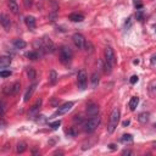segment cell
Returning a JSON list of instances; mask_svg holds the SVG:
<instances>
[{"label": "cell", "mask_w": 156, "mask_h": 156, "mask_svg": "<svg viewBox=\"0 0 156 156\" xmlns=\"http://www.w3.org/2000/svg\"><path fill=\"white\" fill-rule=\"evenodd\" d=\"M61 126V121L59 120V121H55V122H51V123H49V127H50L51 129H57V128H59Z\"/></svg>", "instance_id": "obj_27"}, {"label": "cell", "mask_w": 156, "mask_h": 156, "mask_svg": "<svg viewBox=\"0 0 156 156\" xmlns=\"http://www.w3.org/2000/svg\"><path fill=\"white\" fill-rule=\"evenodd\" d=\"M121 142L125 143V144L133 143V137H132V134H123L122 138H121Z\"/></svg>", "instance_id": "obj_24"}, {"label": "cell", "mask_w": 156, "mask_h": 156, "mask_svg": "<svg viewBox=\"0 0 156 156\" xmlns=\"http://www.w3.org/2000/svg\"><path fill=\"white\" fill-rule=\"evenodd\" d=\"M23 4H24V6H26L27 9H28V7L32 6V0H23Z\"/></svg>", "instance_id": "obj_34"}, {"label": "cell", "mask_w": 156, "mask_h": 156, "mask_svg": "<svg viewBox=\"0 0 156 156\" xmlns=\"http://www.w3.org/2000/svg\"><path fill=\"white\" fill-rule=\"evenodd\" d=\"M122 125H123V127H127V126L129 125V121H128V120H127V121H125V122L122 123Z\"/></svg>", "instance_id": "obj_38"}, {"label": "cell", "mask_w": 156, "mask_h": 156, "mask_svg": "<svg viewBox=\"0 0 156 156\" xmlns=\"http://www.w3.org/2000/svg\"><path fill=\"white\" fill-rule=\"evenodd\" d=\"M72 40H73V43H75V45L78 49H83L84 45H85V39H84V37L82 36L80 33H75V34H73Z\"/></svg>", "instance_id": "obj_8"}, {"label": "cell", "mask_w": 156, "mask_h": 156, "mask_svg": "<svg viewBox=\"0 0 156 156\" xmlns=\"http://www.w3.org/2000/svg\"><path fill=\"white\" fill-rule=\"evenodd\" d=\"M49 82H50L51 84H55L57 82V73L55 70H51L50 72H49Z\"/></svg>", "instance_id": "obj_22"}, {"label": "cell", "mask_w": 156, "mask_h": 156, "mask_svg": "<svg viewBox=\"0 0 156 156\" xmlns=\"http://www.w3.org/2000/svg\"><path fill=\"white\" fill-rule=\"evenodd\" d=\"M12 44H14L15 49H24V48H26V45H27L23 39H15Z\"/></svg>", "instance_id": "obj_18"}, {"label": "cell", "mask_w": 156, "mask_h": 156, "mask_svg": "<svg viewBox=\"0 0 156 156\" xmlns=\"http://www.w3.org/2000/svg\"><path fill=\"white\" fill-rule=\"evenodd\" d=\"M105 60L108 61L111 66H113V65L116 63V56H115L113 49L111 46H108L105 49Z\"/></svg>", "instance_id": "obj_7"}, {"label": "cell", "mask_w": 156, "mask_h": 156, "mask_svg": "<svg viewBox=\"0 0 156 156\" xmlns=\"http://www.w3.org/2000/svg\"><path fill=\"white\" fill-rule=\"evenodd\" d=\"M7 5H9L10 11L12 14H15V15L19 14L20 9H19V5H17V3H16V0H9V1H7Z\"/></svg>", "instance_id": "obj_14"}, {"label": "cell", "mask_w": 156, "mask_h": 156, "mask_svg": "<svg viewBox=\"0 0 156 156\" xmlns=\"http://www.w3.org/2000/svg\"><path fill=\"white\" fill-rule=\"evenodd\" d=\"M99 73L98 72H94L93 75H92V77H90V80H92V87L93 88H95L96 85H98V83H99Z\"/></svg>", "instance_id": "obj_23"}, {"label": "cell", "mask_w": 156, "mask_h": 156, "mask_svg": "<svg viewBox=\"0 0 156 156\" xmlns=\"http://www.w3.org/2000/svg\"><path fill=\"white\" fill-rule=\"evenodd\" d=\"M27 57L29 60H37L38 57H39V55H38V53L37 51H29V53H27Z\"/></svg>", "instance_id": "obj_26"}, {"label": "cell", "mask_w": 156, "mask_h": 156, "mask_svg": "<svg viewBox=\"0 0 156 156\" xmlns=\"http://www.w3.org/2000/svg\"><path fill=\"white\" fill-rule=\"evenodd\" d=\"M130 26H132V17H129L127 21H126V24H125V28L128 29Z\"/></svg>", "instance_id": "obj_33"}, {"label": "cell", "mask_w": 156, "mask_h": 156, "mask_svg": "<svg viewBox=\"0 0 156 156\" xmlns=\"http://www.w3.org/2000/svg\"><path fill=\"white\" fill-rule=\"evenodd\" d=\"M0 23H1V26L5 31H9L11 27V21L9 17H7V15H5V14L0 15Z\"/></svg>", "instance_id": "obj_11"}, {"label": "cell", "mask_w": 156, "mask_h": 156, "mask_svg": "<svg viewBox=\"0 0 156 156\" xmlns=\"http://www.w3.org/2000/svg\"><path fill=\"white\" fill-rule=\"evenodd\" d=\"M40 106H42V99H38V100L36 101V104L31 108L29 112H28V117H29V118H34V116L38 113V111H39V109H40Z\"/></svg>", "instance_id": "obj_9"}, {"label": "cell", "mask_w": 156, "mask_h": 156, "mask_svg": "<svg viewBox=\"0 0 156 156\" xmlns=\"http://www.w3.org/2000/svg\"><path fill=\"white\" fill-rule=\"evenodd\" d=\"M43 43H44V50H45V53H54L55 51V45L51 42L50 38H46L45 37L43 39Z\"/></svg>", "instance_id": "obj_10"}, {"label": "cell", "mask_w": 156, "mask_h": 156, "mask_svg": "<svg viewBox=\"0 0 156 156\" xmlns=\"http://www.w3.org/2000/svg\"><path fill=\"white\" fill-rule=\"evenodd\" d=\"M133 3H134V6H135L137 10H142V9H143V3H142V0H133Z\"/></svg>", "instance_id": "obj_28"}, {"label": "cell", "mask_w": 156, "mask_h": 156, "mask_svg": "<svg viewBox=\"0 0 156 156\" xmlns=\"http://www.w3.org/2000/svg\"><path fill=\"white\" fill-rule=\"evenodd\" d=\"M138 104H139V98L132 96V98H130V100H129V109L132 110V111H134V110L137 109Z\"/></svg>", "instance_id": "obj_19"}, {"label": "cell", "mask_w": 156, "mask_h": 156, "mask_svg": "<svg viewBox=\"0 0 156 156\" xmlns=\"http://www.w3.org/2000/svg\"><path fill=\"white\" fill-rule=\"evenodd\" d=\"M36 88H37V83H33L32 85H29V87H28V89L26 90V93H24V96H23V100L26 101V103H27V101L31 99V96L33 95V93H34Z\"/></svg>", "instance_id": "obj_12"}, {"label": "cell", "mask_w": 156, "mask_h": 156, "mask_svg": "<svg viewBox=\"0 0 156 156\" xmlns=\"http://www.w3.org/2000/svg\"><path fill=\"white\" fill-rule=\"evenodd\" d=\"M77 83H78V88L80 90H84L87 88V83H88V76L87 72L84 70H80L77 75Z\"/></svg>", "instance_id": "obj_4"}, {"label": "cell", "mask_w": 156, "mask_h": 156, "mask_svg": "<svg viewBox=\"0 0 156 156\" xmlns=\"http://www.w3.org/2000/svg\"><path fill=\"white\" fill-rule=\"evenodd\" d=\"M72 50L68 48V46H61L60 48V61L62 63H68L71 60H72Z\"/></svg>", "instance_id": "obj_3"}, {"label": "cell", "mask_w": 156, "mask_h": 156, "mask_svg": "<svg viewBox=\"0 0 156 156\" xmlns=\"http://www.w3.org/2000/svg\"><path fill=\"white\" fill-rule=\"evenodd\" d=\"M155 128H156V125H155Z\"/></svg>", "instance_id": "obj_41"}, {"label": "cell", "mask_w": 156, "mask_h": 156, "mask_svg": "<svg viewBox=\"0 0 156 156\" xmlns=\"http://www.w3.org/2000/svg\"><path fill=\"white\" fill-rule=\"evenodd\" d=\"M4 113H5V103L1 101V116H4Z\"/></svg>", "instance_id": "obj_35"}, {"label": "cell", "mask_w": 156, "mask_h": 156, "mask_svg": "<svg viewBox=\"0 0 156 156\" xmlns=\"http://www.w3.org/2000/svg\"><path fill=\"white\" fill-rule=\"evenodd\" d=\"M85 48H87V51H89L90 54H92L94 50H93V45H92V43H90V42H87V40H85V45H84Z\"/></svg>", "instance_id": "obj_29"}, {"label": "cell", "mask_w": 156, "mask_h": 156, "mask_svg": "<svg viewBox=\"0 0 156 156\" xmlns=\"http://www.w3.org/2000/svg\"><path fill=\"white\" fill-rule=\"evenodd\" d=\"M11 65V57L10 56H3L0 59V67L1 68H6L7 66Z\"/></svg>", "instance_id": "obj_15"}, {"label": "cell", "mask_w": 156, "mask_h": 156, "mask_svg": "<svg viewBox=\"0 0 156 156\" xmlns=\"http://www.w3.org/2000/svg\"><path fill=\"white\" fill-rule=\"evenodd\" d=\"M24 22H26L27 27L29 29H33L36 27V19L33 17V16H27V17L24 19Z\"/></svg>", "instance_id": "obj_17"}, {"label": "cell", "mask_w": 156, "mask_h": 156, "mask_svg": "<svg viewBox=\"0 0 156 156\" xmlns=\"http://www.w3.org/2000/svg\"><path fill=\"white\" fill-rule=\"evenodd\" d=\"M87 112L89 115H92V116H94V115H98V112H99V106H98L96 104L89 103L87 105Z\"/></svg>", "instance_id": "obj_13"}, {"label": "cell", "mask_w": 156, "mask_h": 156, "mask_svg": "<svg viewBox=\"0 0 156 156\" xmlns=\"http://www.w3.org/2000/svg\"><path fill=\"white\" fill-rule=\"evenodd\" d=\"M149 117H150V113L149 112H142V113H139L138 121L140 122V123H146L147 121H149Z\"/></svg>", "instance_id": "obj_20"}, {"label": "cell", "mask_w": 156, "mask_h": 156, "mask_svg": "<svg viewBox=\"0 0 156 156\" xmlns=\"http://www.w3.org/2000/svg\"><path fill=\"white\" fill-rule=\"evenodd\" d=\"M68 20L70 21H72V22H82L84 20V16L83 15H80V14H71L70 16H68Z\"/></svg>", "instance_id": "obj_16"}, {"label": "cell", "mask_w": 156, "mask_h": 156, "mask_svg": "<svg viewBox=\"0 0 156 156\" xmlns=\"http://www.w3.org/2000/svg\"><path fill=\"white\" fill-rule=\"evenodd\" d=\"M109 146H110V149H111V150H115V149H116V145H115V144H110Z\"/></svg>", "instance_id": "obj_39"}, {"label": "cell", "mask_w": 156, "mask_h": 156, "mask_svg": "<svg viewBox=\"0 0 156 156\" xmlns=\"http://www.w3.org/2000/svg\"><path fill=\"white\" fill-rule=\"evenodd\" d=\"M120 121V110L118 109H113V111L110 115V120H109V125H108V132L113 133L116 129L117 125Z\"/></svg>", "instance_id": "obj_2"}, {"label": "cell", "mask_w": 156, "mask_h": 156, "mask_svg": "<svg viewBox=\"0 0 156 156\" xmlns=\"http://www.w3.org/2000/svg\"><path fill=\"white\" fill-rule=\"evenodd\" d=\"M26 149H27V145H26V143H19L17 144V147H16V151H17L19 154H22V152H24L26 151Z\"/></svg>", "instance_id": "obj_25"}, {"label": "cell", "mask_w": 156, "mask_h": 156, "mask_svg": "<svg viewBox=\"0 0 156 156\" xmlns=\"http://www.w3.org/2000/svg\"><path fill=\"white\" fill-rule=\"evenodd\" d=\"M151 62H152V63H156V54L151 56Z\"/></svg>", "instance_id": "obj_36"}, {"label": "cell", "mask_w": 156, "mask_h": 156, "mask_svg": "<svg viewBox=\"0 0 156 156\" xmlns=\"http://www.w3.org/2000/svg\"><path fill=\"white\" fill-rule=\"evenodd\" d=\"M135 16H137V20H138V21H143V12H142L140 10H138V11H137Z\"/></svg>", "instance_id": "obj_32"}, {"label": "cell", "mask_w": 156, "mask_h": 156, "mask_svg": "<svg viewBox=\"0 0 156 156\" xmlns=\"http://www.w3.org/2000/svg\"><path fill=\"white\" fill-rule=\"evenodd\" d=\"M11 71H1L0 72V76H1L3 78H6V77H10L11 76Z\"/></svg>", "instance_id": "obj_30"}, {"label": "cell", "mask_w": 156, "mask_h": 156, "mask_svg": "<svg viewBox=\"0 0 156 156\" xmlns=\"http://www.w3.org/2000/svg\"><path fill=\"white\" fill-rule=\"evenodd\" d=\"M26 73H27V77H28L31 80H34L36 77H37V72H36V70H34L33 67H27Z\"/></svg>", "instance_id": "obj_21"}, {"label": "cell", "mask_w": 156, "mask_h": 156, "mask_svg": "<svg viewBox=\"0 0 156 156\" xmlns=\"http://www.w3.org/2000/svg\"><path fill=\"white\" fill-rule=\"evenodd\" d=\"M20 88H21L20 82H15V83H12V84L4 88V93L6 95H16L20 92Z\"/></svg>", "instance_id": "obj_6"}, {"label": "cell", "mask_w": 156, "mask_h": 156, "mask_svg": "<svg viewBox=\"0 0 156 156\" xmlns=\"http://www.w3.org/2000/svg\"><path fill=\"white\" fill-rule=\"evenodd\" d=\"M138 80H139V77H138V76H132V77H130V79H129L130 84H135Z\"/></svg>", "instance_id": "obj_31"}, {"label": "cell", "mask_w": 156, "mask_h": 156, "mask_svg": "<svg viewBox=\"0 0 156 156\" xmlns=\"http://www.w3.org/2000/svg\"><path fill=\"white\" fill-rule=\"evenodd\" d=\"M130 154H132V151H129V150H125L122 152V155H130Z\"/></svg>", "instance_id": "obj_37"}, {"label": "cell", "mask_w": 156, "mask_h": 156, "mask_svg": "<svg viewBox=\"0 0 156 156\" xmlns=\"http://www.w3.org/2000/svg\"><path fill=\"white\" fill-rule=\"evenodd\" d=\"M100 116L99 115H94V116H92V118H89L85 123H84V132L87 133H92L94 132V130L98 128V126L100 125Z\"/></svg>", "instance_id": "obj_1"}, {"label": "cell", "mask_w": 156, "mask_h": 156, "mask_svg": "<svg viewBox=\"0 0 156 156\" xmlns=\"http://www.w3.org/2000/svg\"><path fill=\"white\" fill-rule=\"evenodd\" d=\"M152 147H154V149H156V142H155V143H152Z\"/></svg>", "instance_id": "obj_40"}, {"label": "cell", "mask_w": 156, "mask_h": 156, "mask_svg": "<svg viewBox=\"0 0 156 156\" xmlns=\"http://www.w3.org/2000/svg\"><path fill=\"white\" fill-rule=\"evenodd\" d=\"M73 104L72 101H68V103H65L63 105H61L59 109H57L55 112H54V115H53V117H57V116H62V115H65V113H67L68 111H71L72 110V108H73Z\"/></svg>", "instance_id": "obj_5"}]
</instances>
